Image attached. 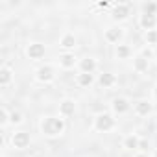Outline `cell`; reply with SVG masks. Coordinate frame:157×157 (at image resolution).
Instances as JSON below:
<instances>
[{
  "mask_svg": "<svg viewBox=\"0 0 157 157\" xmlns=\"http://www.w3.org/2000/svg\"><path fill=\"white\" fill-rule=\"evenodd\" d=\"M67 131V118L59 115H43L39 118V133L44 139H59Z\"/></svg>",
  "mask_w": 157,
  "mask_h": 157,
  "instance_id": "6da1fadb",
  "label": "cell"
},
{
  "mask_svg": "<svg viewBox=\"0 0 157 157\" xmlns=\"http://www.w3.org/2000/svg\"><path fill=\"white\" fill-rule=\"evenodd\" d=\"M93 131L96 133H109L117 128V117L111 111H100L93 117V124H91Z\"/></svg>",
  "mask_w": 157,
  "mask_h": 157,
  "instance_id": "7a4b0ae2",
  "label": "cell"
},
{
  "mask_svg": "<svg viewBox=\"0 0 157 157\" xmlns=\"http://www.w3.org/2000/svg\"><path fill=\"white\" fill-rule=\"evenodd\" d=\"M33 78H35L37 83H43V85L54 83L56 78H57L56 65H54V63H41V65L33 70Z\"/></svg>",
  "mask_w": 157,
  "mask_h": 157,
  "instance_id": "3957f363",
  "label": "cell"
},
{
  "mask_svg": "<svg viewBox=\"0 0 157 157\" xmlns=\"http://www.w3.org/2000/svg\"><path fill=\"white\" fill-rule=\"evenodd\" d=\"M30 144H32V137H30V133L24 131V129H15V131L10 135V146H11L13 150L22 151V150L30 148Z\"/></svg>",
  "mask_w": 157,
  "mask_h": 157,
  "instance_id": "277c9868",
  "label": "cell"
},
{
  "mask_svg": "<svg viewBox=\"0 0 157 157\" xmlns=\"http://www.w3.org/2000/svg\"><path fill=\"white\" fill-rule=\"evenodd\" d=\"M24 54L30 61H43L44 56H46V46L39 41H30L26 46H24Z\"/></svg>",
  "mask_w": 157,
  "mask_h": 157,
  "instance_id": "5b68a950",
  "label": "cell"
},
{
  "mask_svg": "<svg viewBox=\"0 0 157 157\" xmlns=\"http://www.w3.org/2000/svg\"><path fill=\"white\" fill-rule=\"evenodd\" d=\"M109 107H111V113L115 117H122V115H126V113H129L133 109V104H131V100L128 96H122L120 94V96H115L111 100Z\"/></svg>",
  "mask_w": 157,
  "mask_h": 157,
  "instance_id": "8992f818",
  "label": "cell"
},
{
  "mask_svg": "<svg viewBox=\"0 0 157 157\" xmlns=\"http://www.w3.org/2000/svg\"><path fill=\"white\" fill-rule=\"evenodd\" d=\"M131 17V4L128 2H118V4H113V10H111V19H113V24H120L124 21H128Z\"/></svg>",
  "mask_w": 157,
  "mask_h": 157,
  "instance_id": "52a82bcc",
  "label": "cell"
},
{
  "mask_svg": "<svg viewBox=\"0 0 157 157\" xmlns=\"http://www.w3.org/2000/svg\"><path fill=\"white\" fill-rule=\"evenodd\" d=\"M122 39H124V28L120 24H111V26H107L104 30V41L107 44H115L117 46V44L122 43Z\"/></svg>",
  "mask_w": 157,
  "mask_h": 157,
  "instance_id": "ba28073f",
  "label": "cell"
},
{
  "mask_svg": "<svg viewBox=\"0 0 157 157\" xmlns=\"http://www.w3.org/2000/svg\"><path fill=\"white\" fill-rule=\"evenodd\" d=\"M78 63H80V59L76 57L74 52H61L57 56V67L61 70H74L78 68Z\"/></svg>",
  "mask_w": 157,
  "mask_h": 157,
  "instance_id": "9c48e42d",
  "label": "cell"
},
{
  "mask_svg": "<svg viewBox=\"0 0 157 157\" xmlns=\"http://www.w3.org/2000/svg\"><path fill=\"white\" fill-rule=\"evenodd\" d=\"M78 111V102L74 98H63L59 102V107H57V115L63 117V118H70L74 117Z\"/></svg>",
  "mask_w": 157,
  "mask_h": 157,
  "instance_id": "30bf717a",
  "label": "cell"
},
{
  "mask_svg": "<svg viewBox=\"0 0 157 157\" xmlns=\"http://www.w3.org/2000/svg\"><path fill=\"white\" fill-rule=\"evenodd\" d=\"M151 111H153V102L151 100H148V98H139V100H135L133 102V113L137 115V117H148V115H151Z\"/></svg>",
  "mask_w": 157,
  "mask_h": 157,
  "instance_id": "8fae6325",
  "label": "cell"
},
{
  "mask_svg": "<svg viewBox=\"0 0 157 157\" xmlns=\"http://www.w3.org/2000/svg\"><path fill=\"white\" fill-rule=\"evenodd\" d=\"M78 46V37L72 33V32H65L61 37H59V48L63 52H74Z\"/></svg>",
  "mask_w": 157,
  "mask_h": 157,
  "instance_id": "7c38bea8",
  "label": "cell"
},
{
  "mask_svg": "<svg viewBox=\"0 0 157 157\" xmlns=\"http://www.w3.org/2000/svg\"><path fill=\"white\" fill-rule=\"evenodd\" d=\"M98 70V61L93 56H85L80 57V63H78V72H87V74H94Z\"/></svg>",
  "mask_w": 157,
  "mask_h": 157,
  "instance_id": "4fadbf2b",
  "label": "cell"
},
{
  "mask_svg": "<svg viewBox=\"0 0 157 157\" xmlns=\"http://www.w3.org/2000/svg\"><path fill=\"white\" fill-rule=\"evenodd\" d=\"M13 82H15V70L10 65H2L0 67V87L8 89Z\"/></svg>",
  "mask_w": 157,
  "mask_h": 157,
  "instance_id": "5bb4252c",
  "label": "cell"
},
{
  "mask_svg": "<svg viewBox=\"0 0 157 157\" xmlns=\"http://www.w3.org/2000/svg\"><path fill=\"white\" fill-rule=\"evenodd\" d=\"M140 137L137 135V133H128V135H124V139H122V150H126V151H139V146H140Z\"/></svg>",
  "mask_w": 157,
  "mask_h": 157,
  "instance_id": "9a60e30c",
  "label": "cell"
},
{
  "mask_svg": "<svg viewBox=\"0 0 157 157\" xmlns=\"http://www.w3.org/2000/svg\"><path fill=\"white\" fill-rule=\"evenodd\" d=\"M139 28L144 30V32L157 30V15H151V13H140V15H139Z\"/></svg>",
  "mask_w": 157,
  "mask_h": 157,
  "instance_id": "2e32d148",
  "label": "cell"
},
{
  "mask_svg": "<svg viewBox=\"0 0 157 157\" xmlns=\"http://www.w3.org/2000/svg\"><path fill=\"white\" fill-rule=\"evenodd\" d=\"M96 80L98 78L94 76V74H87V72H78L76 74V85L80 87V89H89V87H93L94 83H96Z\"/></svg>",
  "mask_w": 157,
  "mask_h": 157,
  "instance_id": "e0dca14e",
  "label": "cell"
},
{
  "mask_svg": "<svg viewBox=\"0 0 157 157\" xmlns=\"http://www.w3.org/2000/svg\"><path fill=\"white\" fill-rule=\"evenodd\" d=\"M96 83H98L102 89H113V87L118 83V78H117V74H113V72H102V74H98Z\"/></svg>",
  "mask_w": 157,
  "mask_h": 157,
  "instance_id": "ac0fdd59",
  "label": "cell"
},
{
  "mask_svg": "<svg viewBox=\"0 0 157 157\" xmlns=\"http://www.w3.org/2000/svg\"><path fill=\"white\" fill-rule=\"evenodd\" d=\"M115 57L120 59V61H128V59L133 57V48L126 43H120V44L115 46Z\"/></svg>",
  "mask_w": 157,
  "mask_h": 157,
  "instance_id": "d6986e66",
  "label": "cell"
},
{
  "mask_svg": "<svg viewBox=\"0 0 157 157\" xmlns=\"http://www.w3.org/2000/svg\"><path fill=\"white\" fill-rule=\"evenodd\" d=\"M148 68H150V59H146V57L140 56V54L133 56V70H135L137 74H146Z\"/></svg>",
  "mask_w": 157,
  "mask_h": 157,
  "instance_id": "ffe728a7",
  "label": "cell"
},
{
  "mask_svg": "<svg viewBox=\"0 0 157 157\" xmlns=\"http://www.w3.org/2000/svg\"><path fill=\"white\" fill-rule=\"evenodd\" d=\"M24 124V115L21 113V111H11L10 113V126H13V128H19V126H22Z\"/></svg>",
  "mask_w": 157,
  "mask_h": 157,
  "instance_id": "44dd1931",
  "label": "cell"
},
{
  "mask_svg": "<svg viewBox=\"0 0 157 157\" xmlns=\"http://www.w3.org/2000/svg\"><path fill=\"white\" fill-rule=\"evenodd\" d=\"M10 109L6 105H0V129H6L10 126Z\"/></svg>",
  "mask_w": 157,
  "mask_h": 157,
  "instance_id": "7402d4cb",
  "label": "cell"
},
{
  "mask_svg": "<svg viewBox=\"0 0 157 157\" xmlns=\"http://www.w3.org/2000/svg\"><path fill=\"white\" fill-rule=\"evenodd\" d=\"M144 43H146V46H150V48L157 46V30L144 32Z\"/></svg>",
  "mask_w": 157,
  "mask_h": 157,
  "instance_id": "603a6c76",
  "label": "cell"
},
{
  "mask_svg": "<svg viewBox=\"0 0 157 157\" xmlns=\"http://www.w3.org/2000/svg\"><path fill=\"white\" fill-rule=\"evenodd\" d=\"M140 13H151L157 15V2H146L140 6Z\"/></svg>",
  "mask_w": 157,
  "mask_h": 157,
  "instance_id": "cb8c5ba5",
  "label": "cell"
},
{
  "mask_svg": "<svg viewBox=\"0 0 157 157\" xmlns=\"http://www.w3.org/2000/svg\"><path fill=\"white\" fill-rule=\"evenodd\" d=\"M140 56H144L146 59H151L153 57V50L150 48V46H144V48H140V52H139Z\"/></svg>",
  "mask_w": 157,
  "mask_h": 157,
  "instance_id": "d4e9b609",
  "label": "cell"
},
{
  "mask_svg": "<svg viewBox=\"0 0 157 157\" xmlns=\"http://www.w3.org/2000/svg\"><path fill=\"white\" fill-rule=\"evenodd\" d=\"M148 148H150V142H148L146 139H142V140H140V146H139V150H140V151H148Z\"/></svg>",
  "mask_w": 157,
  "mask_h": 157,
  "instance_id": "484cf974",
  "label": "cell"
},
{
  "mask_svg": "<svg viewBox=\"0 0 157 157\" xmlns=\"http://www.w3.org/2000/svg\"><path fill=\"white\" fill-rule=\"evenodd\" d=\"M133 157H151V153H150V151H140V150H139V151L133 153Z\"/></svg>",
  "mask_w": 157,
  "mask_h": 157,
  "instance_id": "4316f807",
  "label": "cell"
},
{
  "mask_svg": "<svg viewBox=\"0 0 157 157\" xmlns=\"http://www.w3.org/2000/svg\"><path fill=\"white\" fill-rule=\"evenodd\" d=\"M151 96H153V102L157 104V83L153 85V91H151Z\"/></svg>",
  "mask_w": 157,
  "mask_h": 157,
  "instance_id": "83f0119b",
  "label": "cell"
},
{
  "mask_svg": "<svg viewBox=\"0 0 157 157\" xmlns=\"http://www.w3.org/2000/svg\"><path fill=\"white\" fill-rule=\"evenodd\" d=\"M151 157H157V148H155V150L151 151Z\"/></svg>",
  "mask_w": 157,
  "mask_h": 157,
  "instance_id": "f1b7e54d",
  "label": "cell"
}]
</instances>
